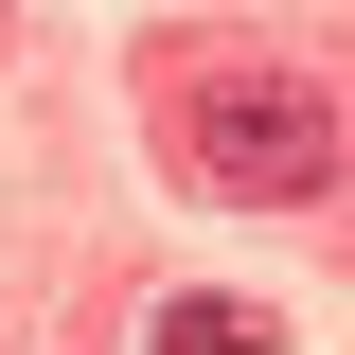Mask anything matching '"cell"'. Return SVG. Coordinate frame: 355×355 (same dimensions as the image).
<instances>
[{
	"mask_svg": "<svg viewBox=\"0 0 355 355\" xmlns=\"http://www.w3.org/2000/svg\"><path fill=\"white\" fill-rule=\"evenodd\" d=\"M178 160L214 178V196H320V178H338V107H320L302 71H214L178 107Z\"/></svg>",
	"mask_w": 355,
	"mask_h": 355,
	"instance_id": "cell-1",
	"label": "cell"
},
{
	"mask_svg": "<svg viewBox=\"0 0 355 355\" xmlns=\"http://www.w3.org/2000/svg\"><path fill=\"white\" fill-rule=\"evenodd\" d=\"M266 338H284V320H266V302H231V284H196V302H160V320H142V355H266Z\"/></svg>",
	"mask_w": 355,
	"mask_h": 355,
	"instance_id": "cell-2",
	"label": "cell"
}]
</instances>
